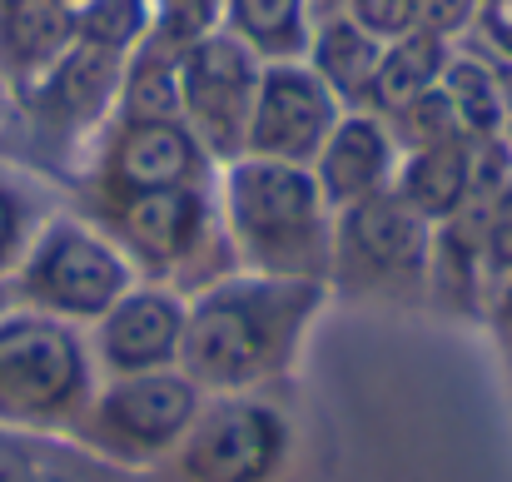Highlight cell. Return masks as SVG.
Here are the masks:
<instances>
[{
	"label": "cell",
	"mask_w": 512,
	"mask_h": 482,
	"mask_svg": "<svg viewBox=\"0 0 512 482\" xmlns=\"http://www.w3.org/2000/svg\"><path fill=\"white\" fill-rule=\"evenodd\" d=\"M478 30L503 60H512V0H483L478 5Z\"/></svg>",
	"instance_id": "obj_28"
},
{
	"label": "cell",
	"mask_w": 512,
	"mask_h": 482,
	"mask_svg": "<svg viewBox=\"0 0 512 482\" xmlns=\"http://www.w3.org/2000/svg\"><path fill=\"white\" fill-rule=\"evenodd\" d=\"M120 100L130 120H179V55L150 40L120 75Z\"/></svg>",
	"instance_id": "obj_21"
},
{
	"label": "cell",
	"mask_w": 512,
	"mask_h": 482,
	"mask_svg": "<svg viewBox=\"0 0 512 482\" xmlns=\"http://www.w3.org/2000/svg\"><path fill=\"white\" fill-rule=\"evenodd\" d=\"M199 383L184 373H130L115 378L90 408V443L125 463H150L165 448H179L199 418Z\"/></svg>",
	"instance_id": "obj_6"
},
{
	"label": "cell",
	"mask_w": 512,
	"mask_h": 482,
	"mask_svg": "<svg viewBox=\"0 0 512 482\" xmlns=\"http://www.w3.org/2000/svg\"><path fill=\"white\" fill-rule=\"evenodd\" d=\"M324 194L309 164L239 155L224 169V219L234 244L274 279L319 274L329 259Z\"/></svg>",
	"instance_id": "obj_2"
},
{
	"label": "cell",
	"mask_w": 512,
	"mask_h": 482,
	"mask_svg": "<svg viewBox=\"0 0 512 482\" xmlns=\"http://www.w3.org/2000/svg\"><path fill=\"white\" fill-rule=\"evenodd\" d=\"M498 95H503V135L512 140V60H498Z\"/></svg>",
	"instance_id": "obj_30"
},
{
	"label": "cell",
	"mask_w": 512,
	"mask_h": 482,
	"mask_svg": "<svg viewBox=\"0 0 512 482\" xmlns=\"http://www.w3.org/2000/svg\"><path fill=\"white\" fill-rule=\"evenodd\" d=\"M393 120H398V130H403V140H408L413 150H418V145H438V140H458V135H463L443 90H428L423 100H413V105L398 110Z\"/></svg>",
	"instance_id": "obj_24"
},
{
	"label": "cell",
	"mask_w": 512,
	"mask_h": 482,
	"mask_svg": "<svg viewBox=\"0 0 512 482\" xmlns=\"http://www.w3.org/2000/svg\"><path fill=\"white\" fill-rule=\"evenodd\" d=\"M120 60L125 55H110V50H95V45H70L40 80H45V105L60 115V120H95L110 95L120 90Z\"/></svg>",
	"instance_id": "obj_17"
},
{
	"label": "cell",
	"mask_w": 512,
	"mask_h": 482,
	"mask_svg": "<svg viewBox=\"0 0 512 482\" xmlns=\"http://www.w3.org/2000/svg\"><path fill=\"white\" fill-rule=\"evenodd\" d=\"M20 284L40 304V314L100 323L135 289V274H130V259L110 239L90 234L85 224L60 219L25 249Z\"/></svg>",
	"instance_id": "obj_4"
},
{
	"label": "cell",
	"mask_w": 512,
	"mask_h": 482,
	"mask_svg": "<svg viewBox=\"0 0 512 482\" xmlns=\"http://www.w3.org/2000/svg\"><path fill=\"white\" fill-rule=\"evenodd\" d=\"M204 145L189 135L184 120H130L110 155L115 194H150V189H194L204 174Z\"/></svg>",
	"instance_id": "obj_10"
},
{
	"label": "cell",
	"mask_w": 512,
	"mask_h": 482,
	"mask_svg": "<svg viewBox=\"0 0 512 482\" xmlns=\"http://www.w3.org/2000/svg\"><path fill=\"white\" fill-rule=\"evenodd\" d=\"M448 40L433 35V30H408L403 40L383 45V60H378V75H373V90H368V105L383 110V115H398L408 110L413 100H423L428 90L443 85V70H448Z\"/></svg>",
	"instance_id": "obj_16"
},
{
	"label": "cell",
	"mask_w": 512,
	"mask_h": 482,
	"mask_svg": "<svg viewBox=\"0 0 512 482\" xmlns=\"http://www.w3.org/2000/svg\"><path fill=\"white\" fill-rule=\"evenodd\" d=\"M309 70L348 100H368L373 90V75H378V60H383V40H373L353 15H334L314 30L309 40Z\"/></svg>",
	"instance_id": "obj_18"
},
{
	"label": "cell",
	"mask_w": 512,
	"mask_h": 482,
	"mask_svg": "<svg viewBox=\"0 0 512 482\" xmlns=\"http://www.w3.org/2000/svg\"><path fill=\"white\" fill-rule=\"evenodd\" d=\"M25 244H30V214H25V199L0 179V274L15 269L25 259Z\"/></svg>",
	"instance_id": "obj_26"
},
{
	"label": "cell",
	"mask_w": 512,
	"mask_h": 482,
	"mask_svg": "<svg viewBox=\"0 0 512 482\" xmlns=\"http://www.w3.org/2000/svg\"><path fill=\"white\" fill-rule=\"evenodd\" d=\"M478 249H483V264L488 274L508 279L512 274V179L483 204V219H478Z\"/></svg>",
	"instance_id": "obj_23"
},
{
	"label": "cell",
	"mask_w": 512,
	"mask_h": 482,
	"mask_svg": "<svg viewBox=\"0 0 512 482\" xmlns=\"http://www.w3.org/2000/svg\"><path fill=\"white\" fill-rule=\"evenodd\" d=\"M259 55L229 30H209L179 50V120L214 160L244 155V130L259 90Z\"/></svg>",
	"instance_id": "obj_5"
},
{
	"label": "cell",
	"mask_w": 512,
	"mask_h": 482,
	"mask_svg": "<svg viewBox=\"0 0 512 482\" xmlns=\"http://www.w3.org/2000/svg\"><path fill=\"white\" fill-rule=\"evenodd\" d=\"M289 453V428L269 403L224 398L199 408L179 443V473L189 482H269Z\"/></svg>",
	"instance_id": "obj_7"
},
{
	"label": "cell",
	"mask_w": 512,
	"mask_h": 482,
	"mask_svg": "<svg viewBox=\"0 0 512 482\" xmlns=\"http://www.w3.org/2000/svg\"><path fill=\"white\" fill-rule=\"evenodd\" d=\"M184 304L165 289H130L105 319H100V358L115 378L130 373H160L179 363L184 343Z\"/></svg>",
	"instance_id": "obj_9"
},
{
	"label": "cell",
	"mask_w": 512,
	"mask_h": 482,
	"mask_svg": "<svg viewBox=\"0 0 512 482\" xmlns=\"http://www.w3.org/2000/svg\"><path fill=\"white\" fill-rule=\"evenodd\" d=\"M75 45V10L65 0H5L0 55L20 75H45Z\"/></svg>",
	"instance_id": "obj_15"
},
{
	"label": "cell",
	"mask_w": 512,
	"mask_h": 482,
	"mask_svg": "<svg viewBox=\"0 0 512 482\" xmlns=\"http://www.w3.org/2000/svg\"><path fill=\"white\" fill-rule=\"evenodd\" d=\"M393 194L428 224L458 219L473 204V140L458 135V140H438V145L408 150Z\"/></svg>",
	"instance_id": "obj_14"
},
{
	"label": "cell",
	"mask_w": 512,
	"mask_h": 482,
	"mask_svg": "<svg viewBox=\"0 0 512 482\" xmlns=\"http://www.w3.org/2000/svg\"><path fill=\"white\" fill-rule=\"evenodd\" d=\"M343 254L373 274H418L428 264V219H418L393 189L343 209Z\"/></svg>",
	"instance_id": "obj_11"
},
{
	"label": "cell",
	"mask_w": 512,
	"mask_h": 482,
	"mask_svg": "<svg viewBox=\"0 0 512 482\" xmlns=\"http://www.w3.org/2000/svg\"><path fill=\"white\" fill-rule=\"evenodd\" d=\"M155 30V0H85L75 5V40L110 50V55H130L135 45H145Z\"/></svg>",
	"instance_id": "obj_22"
},
{
	"label": "cell",
	"mask_w": 512,
	"mask_h": 482,
	"mask_svg": "<svg viewBox=\"0 0 512 482\" xmlns=\"http://www.w3.org/2000/svg\"><path fill=\"white\" fill-rule=\"evenodd\" d=\"M329 209H348L368 194H383L393 179V135L373 115H339L319 160L309 164Z\"/></svg>",
	"instance_id": "obj_12"
},
{
	"label": "cell",
	"mask_w": 512,
	"mask_h": 482,
	"mask_svg": "<svg viewBox=\"0 0 512 482\" xmlns=\"http://www.w3.org/2000/svg\"><path fill=\"white\" fill-rule=\"evenodd\" d=\"M90 398V358L80 333L55 314L0 319V423L55 428Z\"/></svg>",
	"instance_id": "obj_3"
},
{
	"label": "cell",
	"mask_w": 512,
	"mask_h": 482,
	"mask_svg": "<svg viewBox=\"0 0 512 482\" xmlns=\"http://www.w3.org/2000/svg\"><path fill=\"white\" fill-rule=\"evenodd\" d=\"M453 105V120L468 140H503V95H498V70L473 55H448L443 85Z\"/></svg>",
	"instance_id": "obj_20"
},
{
	"label": "cell",
	"mask_w": 512,
	"mask_h": 482,
	"mask_svg": "<svg viewBox=\"0 0 512 482\" xmlns=\"http://www.w3.org/2000/svg\"><path fill=\"white\" fill-rule=\"evenodd\" d=\"M115 224H120V239L145 264L170 269L199 249L209 214H204L199 189H150V194H120Z\"/></svg>",
	"instance_id": "obj_13"
},
{
	"label": "cell",
	"mask_w": 512,
	"mask_h": 482,
	"mask_svg": "<svg viewBox=\"0 0 512 482\" xmlns=\"http://www.w3.org/2000/svg\"><path fill=\"white\" fill-rule=\"evenodd\" d=\"M478 5L483 0H418V10H423V30H433V35H443V40H453V35H463L473 20H478Z\"/></svg>",
	"instance_id": "obj_27"
},
{
	"label": "cell",
	"mask_w": 512,
	"mask_h": 482,
	"mask_svg": "<svg viewBox=\"0 0 512 482\" xmlns=\"http://www.w3.org/2000/svg\"><path fill=\"white\" fill-rule=\"evenodd\" d=\"M339 125V95L299 60H274L259 70L244 155L279 164H314Z\"/></svg>",
	"instance_id": "obj_8"
},
{
	"label": "cell",
	"mask_w": 512,
	"mask_h": 482,
	"mask_svg": "<svg viewBox=\"0 0 512 482\" xmlns=\"http://www.w3.org/2000/svg\"><path fill=\"white\" fill-rule=\"evenodd\" d=\"M65 5H70V10H75V5H85V0H65Z\"/></svg>",
	"instance_id": "obj_31"
},
{
	"label": "cell",
	"mask_w": 512,
	"mask_h": 482,
	"mask_svg": "<svg viewBox=\"0 0 512 482\" xmlns=\"http://www.w3.org/2000/svg\"><path fill=\"white\" fill-rule=\"evenodd\" d=\"M0 482H40L35 458H30L15 438H5V433H0Z\"/></svg>",
	"instance_id": "obj_29"
},
{
	"label": "cell",
	"mask_w": 512,
	"mask_h": 482,
	"mask_svg": "<svg viewBox=\"0 0 512 482\" xmlns=\"http://www.w3.org/2000/svg\"><path fill=\"white\" fill-rule=\"evenodd\" d=\"M304 284L284 279H234L209 289L184 314V343L179 368L199 388H249L259 383L289 348L299 314H304Z\"/></svg>",
	"instance_id": "obj_1"
},
{
	"label": "cell",
	"mask_w": 512,
	"mask_h": 482,
	"mask_svg": "<svg viewBox=\"0 0 512 482\" xmlns=\"http://www.w3.org/2000/svg\"><path fill=\"white\" fill-rule=\"evenodd\" d=\"M348 15H353L373 40H383V45L403 40V35L418 30V20H423L418 0H348Z\"/></svg>",
	"instance_id": "obj_25"
},
{
	"label": "cell",
	"mask_w": 512,
	"mask_h": 482,
	"mask_svg": "<svg viewBox=\"0 0 512 482\" xmlns=\"http://www.w3.org/2000/svg\"><path fill=\"white\" fill-rule=\"evenodd\" d=\"M224 30L244 40L254 55L274 60H299L309 55V0H224Z\"/></svg>",
	"instance_id": "obj_19"
}]
</instances>
